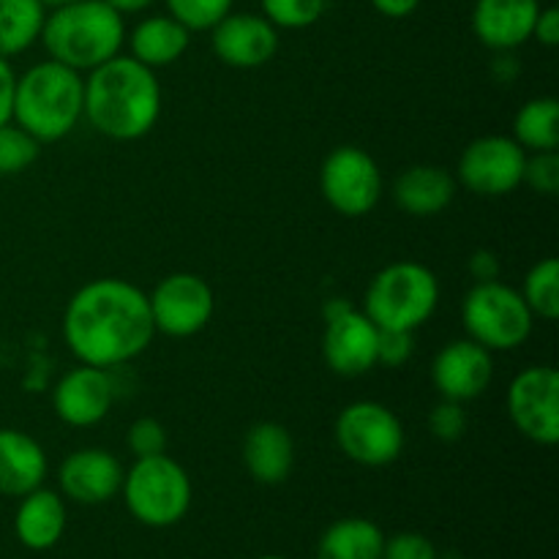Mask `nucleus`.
<instances>
[{"instance_id":"nucleus-13","label":"nucleus","mask_w":559,"mask_h":559,"mask_svg":"<svg viewBox=\"0 0 559 559\" xmlns=\"http://www.w3.org/2000/svg\"><path fill=\"white\" fill-rule=\"evenodd\" d=\"M380 328L364 314V309L347 300H331L325 306L322 331V358L338 377H360L377 366Z\"/></svg>"},{"instance_id":"nucleus-16","label":"nucleus","mask_w":559,"mask_h":559,"mask_svg":"<svg viewBox=\"0 0 559 559\" xmlns=\"http://www.w3.org/2000/svg\"><path fill=\"white\" fill-rule=\"evenodd\" d=\"M211 44L216 58L229 69H260L278 52V31L262 14L229 11L211 27Z\"/></svg>"},{"instance_id":"nucleus-36","label":"nucleus","mask_w":559,"mask_h":559,"mask_svg":"<svg viewBox=\"0 0 559 559\" xmlns=\"http://www.w3.org/2000/svg\"><path fill=\"white\" fill-rule=\"evenodd\" d=\"M533 38L540 44V47L555 49L559 44V9L557 5H540L538 20H535Z\"/></svg>"},{"instance_id":"nucleus-17","label":"nucleus","mask_w":559,"mask_h":559,"mask_svg":"<svg viewBox=\"0 0 559 559\" xmlns=\"http://www.w3.org/2000/svg\"><path fill=\"white\" fill-rule=\"evenodd\" d=\"M123 473V464L115 453L104 448H82L60 462V495L76 506H104L120 495Z\"/></svg>"},{"instance_id":"nucleus-2","label":"nucleus","mask_w":559,"mask_h":559,"mask_svg":"<svg viewBox=\"0 0 559 559\" xmlns=\"http://www.w3.org/2000/svg\"><path fill=\"white\" fill-rule=\"evenodd\" d=\"M162 82L131 55H115L85 76L82 118L102 136L134 142L151 134L162 118Z\"/></svg>"},{"instance_id":"nucleus-35","label":"nucleus","mask_w":559,"mask_h":559,"mask_svg":"<svg viewBox=\"0 0 559 559\" xmlns=\"http://www.w3.org/2000/svg\"><path fill=\"white\" fill-rule=\"evenodd\" d=\"M382 559H440L437 546L420 533H399L385 538Z\"/></svg>"},{"instance_id":"nucleus-10","label":"nucleus","mask_w":559,"mask_h":559,"mask_svg":"<svg viewBox=\"0 0 559 559\" xmlns=\"http://www.w3.org/2000/svg\"><path fill=\"white\" fill-rule=\"evenodd\" d=\"M506 409L522 437L544 448L559 442V374L555 366H527L511 380Z\"/></svg>"},{"instance_id":"nucleus-9","label":"nucleus","mask_w":559,"mask_h":559,"mask_svg":"<svg viewBox=\"0 0 559 559\" xmlns=\"http://www.w3.org/2000/svg\"><path fill=\"white\" fill-rule=\"evenodd\" d=\"M320 191L328 205L342 216H369L382 200L380 164L364 147H336L320 167Z\"/></svg>"},{"instance_id":"nucleus-41","label":"nucleus","mask_w":559,"mask_h":559,"mask_svg":"<svg viewBox=\"0 0 559 559\" xmlns=\"http://www.w3.org/2000/svg\"><path fill=\"white\" fill-rule=\"evenodd\" d=\"M44 9H58V5H66V3H74V0H41Z\"/></svg>"},{"instance_id":"nucleus-31","label":"nucleus","mask_w":559,"mask_h":559,"mask_svg":"<svg viewBox=\"0 0 559 559\" xmlns=\"http://www.w3.org/2000/svg\"><path fill=\"white\" fill-rule=\"evenodd\" d=\"M522 186H530V189L540 197H557L559 194V153L557 151L527 153Z\"/></svg>"},{"instance_id":"nucleus-26","label":"nucleus","mask_w":559,"mask_h":559,"mask_svg":"<svg viewBox=\"0 0 559 559\" xmlns=\"http://www.w3.org/2000/svg\"><path fill=\"white\" fill-rule=\"evenodd\" d=\"M513 140L527 153L559 147V102L555 96L530 98L513 118Z\"/></svg>"},{"instance_id":"nucleus-11","label":"nucleus","mask_w":559,"mask_h":559,"mask_svg":"<svg viewBox=\"0 0 559 559\" xmlns=\"http://www.w3.org/2000/svg\"><path fill=\"white\" fill-rule=\"evenodd\" d=\"M153 328L169 338H191L207 328L216 311V295L202 276L189 271L169 273L147 293Z\"/></svg>"},{"instance_id":"nucleus-25","label":"nucleus","mask_w":559,"mask_h":559,"mask_svg":"<svg viewBox=\"0 0 559 559\" xmlns=\"http://www.w3.org/2000/svg\"><path fill=\"white\" fill-rule=\"evenodd\" d=\"M47 9L41 0H0V58L11 60L41 38Z\"/></svg>"},{"instance_id":"nucleus-33","label":"nucleus","mask_w":559,"mask_h":559,"mask_svg":"<svg viewBox=\"0 0 559 559\" xmlns=\"http://www.w3.org/2000/svg\"><path fill=\"white\" fill-rule=\"evenodd\" d=\"M126 442H129V451L134 453V459H145V456H158V453H167L169 437H167V429H164L162 420L136 418L134 424L129 426Z\"/></svg>"},{"instance_id":"nucleus-27","label":"nucleus","mask_w":559,"mask_h":559,"mask_svg":"<svg viewBox=\"0 0 559 559\" xmlns=\"http://www.w3.org/2000/svg\"><path fill=\"white\" fill-rule=\"evenodd\" d=\"M527 304V309L533 311L535 320L555 322L559 317V262L557 257H544L540 262H535L533 267L524 276V287L519 289Z\"/></svg>"},{"instance_id":"nucleus-18","label":"nucleus","mask_w":559,"mask_h":559,"mask_svg":"<svg viewBox=\"0 0 559 559\" xmlns=\"http://www.w3.org/2000/svg\"><path fill=\"white\" fill-rule=\"evenodd\" d=\"M540 0H475L473 31L491 52H513L533 38Z\"/></svg>"},{"instance_id":"nucleus-29","label":"nucleus","mask_w":559,"mask_h":559,"mask_svg":"<svg viewBox=\"0 0 559 559\" xmlns=\"http://www.w3.org/2000/svg\"><path fill=\"white\" fill-rule=\"evenodd\" d=\"M328 9V0H262V16L276 31H306L317 25Z\"/></svg>"},{"instance_id":"nucleus-32","label":"nucleus","mask_w":559,"mask_h":559,"mask_svg":"<svg viewBox=\"0 0 559 559\" xmlns=\"http://www.w3.org/2000/svg\"><path fill=\"white\" fill-rule=\"evenodd\" d=\"M469 415L464 409V404L448 402V399H440L435 409L429 413V431L435 440L440 442H459L464 435H467Z\"/></svg>"},{"instance_id":"nucleus-21","label":"nucleus","mask_w":559,"mask_h":559,"mask_svg":"<svg viewBox=\"0 0 559 559\" xmlns=\"http://www.w3.org/2000/svg\"><path fill=\"white\" fill-rule=\"evenodd\" d=\"M47 453L41 442L20 429H0V497H25L44 486Z\"/></svg>"},{"instance_id":"nucleus-39","label":"nucleus","mask_w":559,"mask_h":559,"mask_svg":"<svg viewBox=\"0 0 559 559\" xmlns=\"http://www.w3.org/2000/svg\"><path fill=\"white\" fill-rule=\"evenodd\" d=\"M374 11H380L382 16H391V20H404V16L415 14L420 5V0H371Z\"/></svg>"},{"instance_id":"nucleus-15","label":"nucleus","mask_w":559,"mask_h":559,"mask_svg":"<svg viewBox=\"0 0 559 559\" xmlns=\"http://www.w3.org/2000/svg\"><path fill=\"white\" fill-rule=\"evenodd\" d=\"M495 380V353L473 338L448 342L431 364V382L440 399L467 404L484 396Z\"/></svg>"},{"instance_id":"nucleus-5","label":"nucleus","mask_w":559,"mask_h":559,"mask_svg":"<svg viewBox=\"0 0 559 559\" xmlns=\"http://www.w3.org/2000/svg\"><path fill=\"white\" fill-rule=\"evenodd\" d=\"M440 306V278L415 260L391 262L374 273L364 295V314L380 331L415 333Z\"/></svg>"},{"instance_id":"nucleus-1","label":"nucleus","mask_w":559,"mask_h":559,"mask_svg":"<svg viewBox=\"0 0 559 559\" xmlns=\"http://www.w3.org/2000/svg\"><path fill=\"white\" fill-rule=\"evenodd\" d=\"M153 336L147 293L126 278H93L66 306L63 338L80 364L112 371L140 358Z\"/></svg>"},{"instance_id":"nucleus-22","label":"nucleus","mask_w":559,"mask_h":559,"mask_svg":"<svg viewBox=\"0 0 559 559\" xmlns=\"http://www.w3.org/2000/svg\"><path fill=\"white\" fill-rule=\"evenodd\" d=\"M69 524V513H66L63 495L52 489L27 491L20 497V506L14 513V535L25 549L31 551H47L60 544Z\"/></svg>"},{"instance_id":"nucleus-4","label":"nucleus","mask_w":559,"mask_h":559,"mask_svg":"<svg viewBox=\"0 0 559 559\" xmlns=\"http://www.w3.org/2000/svg\"><path fill=\"white\" fill-rule=\"evenodd\" d=\"M126 22L107 0H74L47 11L41 44L49 58L87 74L120 55Z\"/></svg>"},{"instance_id":"nucleus-3","label":"nucleus","mask_w":559,"mask_h":559,"mask_svg":"<svg viewBox=\"0 0 559 559\" xmlns=\"http://www.w3.org/2000/svg\"><path fill=\"white\" fill-rule=\"evenodd\" d=\"M85 112V76L58 60H41L16 76L11 120L36 142H60Z\"/></svg>"},{"instance_id":"nucleus-38","label":"nucleus","mask_w":559,"mask_h":559,"mask_svg":"<svg viewBox=\"0 0 559 559\" xmlns=\"http://www.w3.org/2000/svg\"><path fill=\"white\" fill-rule=\"evenodd\" d=\"M14 85L16 74L11 69V60L0 58V126L11 120V109H14Z\"/></svg>"},{"instance_id":"nucleus-42","label":"nucleus","mask_w":559,"mask_h":559,"mask_svg":"<svg viewBox=\"0 0 559 559\" xmlns=\"http://www.w3.org/2000/svg\"><path fill=\"white\" fill-rule=\"evenodd\" d=\"M257 559H289V557H278V555H265V557H257Z\"/></svg>"},{"instance_id":"nucleus-30","label":"nucleus","mask_w":559,"mask_h":559,"mask_svg":"<svg viewBox=\"0 0 559 559\" xmlns=\"http://www.w3.org/2000/svg\"><path fill=\"white\" fill-rule=\"evenodd\" d=\"M164 3H167V14L191 33L211 31L233 11V0H164Z\"/></svg>"},{"instance_id":"nucleus-7","label":"nucleus","mask_w":559,"mask_h":559,"mask_svg":"<svg viewBox=\"0 0 559 559\" xmlns=\"http://www.w3.org/2000/svg\"><path fill=\"white\" fill-rule=\"evenodd\" d=\"M462 325L467 338L489 353H511L533 336L535 317L522 293L511 284L475 282L462 300Z\"/></svg>"},{"instance_id":"nucleus-12","label":"nucleus","mask_w":559,"mask_h":559,"mask_svg":"<svg viewBox=\"0 0 559 559\" xmlns=\"http://www.w3.org/2000/svg\"><path fill=\"white\" fill-rule=\"evenodd\" d=\"M527 151L513 136L486 134L459 156L456 183L478 197H508L522 186Z\"/></svg>"},{"instance_id":"nucleus-6","label":"nucleus","mask_w":559,"mask_h":559,"mask_svg":"<svg viewBox=\"0 0 559 559\" xmlns=\"http://www.w3.org/2000/svg\"><path fill=\"white\" fill-rule=\"evenodd\" d=\"M120 495L136 522L164 530L183 522L194 489H191V478L183 464H178L167 453H158V456L134 459V464L123 473Z\"/></svg>"},{"instance_id":"nucleus-34","label":"nucleus","mask_w":559,"mask_h":559,"mask_svg":"<svg viewBox=\"0 0 559 559\" xmlns=\"http://www.w3.org/2000/svg\"><path fill=\"white\" fill-rule=\"evenodd\" d=\"M415 355V333L409 331H380L377 344V366L399 369Z\"/></svg>"},{"instance_id":"nucleus-28","label":"nucleus","mask_w":559,"mask_h":559,"mask_svg":"<svg viewBox=\"0 0 559 559\" xmlns=\"http://www.w3.org/2000/svg\"><path fill=\"white\" fill-rule=\"evenodd\" d=\"M41 142L33 140L25 129L9 120L0 126V178H11L36 164Z\"/></svg>"},{"instance_id":"nucleus-40","label":"nucleus","mask_w":559,"mask_h":559,"mask_svg":"<svg viewBox=\"0 0 559 559\" xmlns=\"http://www.w3.org/2000/svg\"><path fill=\"white\" fill-rule=\"evenodd\" d=\"M107 3L112 5L120 16H126V14H140V11L151 9L156 0H107Z\"/></svg>"},{"instance_id":"nucleus-19","label":"nucleus","mask_w":559,"mask_h":559,"mask_svg":"<svg viewBox=\"0 0 559 559\" xmlns=\"http://www.w3.org/2000/svg\"><path fill=\"white\" fill-rule=\"evenodd\" d=\"M243 467L257 484L278 486L295 469V440L287 426L260 420L243 437Z\"/></svg>"},{"instance_id":"nucleus-20","label":"nucleus","mask_w":559,"mask_h":559,"mask_svg":"<svg viewBox=\"0 0 559 559\" xmlns=\"http://www.w3.org/2000/svg\"><path fill=\"white\" fill-rule=\"evenodd\" d=\"M456 178L437 164H415L404 169L393 183V202L402 213L415 218L440 216L456 200Z\"/></svg>"},{"instance_id":"nucleus-8","label":"nucleus","mask_w":559,"mask_h":559,"mask_svg":"<svg viewBox=\"0 0 559 559\" xmlns=\"http://www.w3.org/2000/svg\"><path fill=\"white\" fill-rule=\"evenodd\" d=\"M336 445L360 467H388L404 453V426L391 407L380 402H353L333 424Z\"/></svg>"},{"instance_id":"nucleus-14","label":"nucleus","mask_w":559,"mask_h":559,"mask_svg":"<svg viewBox=\"0 0 559 559\" xmlns=\"http://www.w3.org/2000/svg\"><path fill=\"white\" fill-rule=\"evenodd\" d=\"M115 396L112 371L80 364L52 388V413L71 429H91L112 413Z\"/></svg>"},{"instance_id":"nucleus-23","label":"nucleus","mask_w":559,"mask_h":559,"mask_svg":"<svg viewBox=\"0 0 559 559\" xmlns=\"http://www.w3.org/2000/svg\"><path fill=\"white\" fill-rule=\"evenodd\" d=\"M126 38H129L131 58H136L147 69L156 71L164 69V66L178 63L183 58L191 44V31L180 25L175 16L153 14L136 22L134 31Z\"/></svg>"},{"instance_id":"nucleus-24","label":"nucleus","mask_w":559,"mask_h":559,"mask_svg":"<svg viewBox=\"0 0 559 559\" xmlns=\"http://www.w3.org/2000/svg\"><path fill=\"white\" fill-rule=\"evenodd\" d=\"M385 533L360 516L338 519L317 540V559H382Z\"/></svg>"},{"instance_id":"nucleus-37","label":"nucleus","mask_w":559,"mask_h":559,"mask_svg":"<svg viewBox=\"0 0 559 559\" xmlns=\"http://www.w3.org/2000/svg\"><path fill=\"white\" fill-rule=\"evenodd\" d=\"M467 267H469V273H473L475 282H495V278H500V273H502L500 257L489 249L475 251V254L469 257Z\"/></svg>"}]
</instances>
